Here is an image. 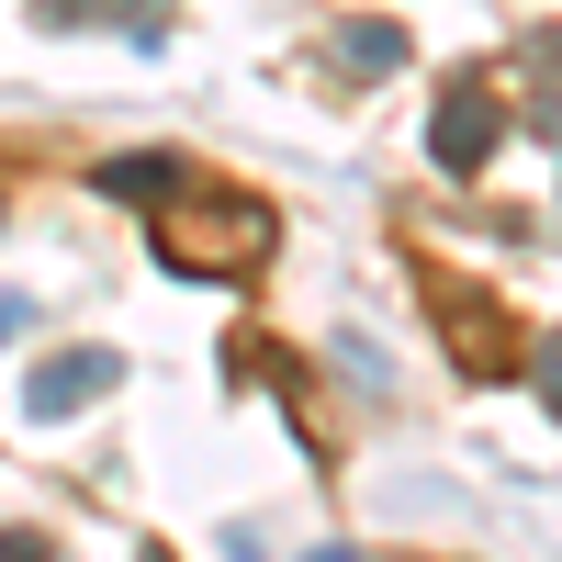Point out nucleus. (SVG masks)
Segmentation results:
<instances>
[{"mask_svg":"<svg viewBox=\"0 0 562 562\" xmlns=\"http://www.w3.org/2000/svg\"><path fill=\"white\" fill-rule=\"evenodd\" d=\"M0 562H45V529H0Z\"/></svg>","mask_w":562,"mask_h":562,"instance_id":"nucleus-10","label":"nucleus"},{"mask_svg":"<svg viewBox=\"0 0 562 562\" xmlns=\"http://www.w3.org/2000/svg\"><path fill=\"white\" fill-rule=\"evenodd\" d=\"M529 383H540V405L562 416V338H540V349H529Z\"/></svg>","mask_w":562,"mask_h":562,"instance_id":"nucleus-8","label":"nucleus"},{"mask_svg":"<svg viewBox=\"0 0 562 562\" xmlns=\"http://www.w3.org/2000/svg\"><path fill=\"white\" fill-rule=\"evenodd\" d=\"M102 203H180V158H102Z\"/></svg>","mask_w":562,"mask_h":562,"instance_id":"nucleus-5","label":"nucleus"},{"mask_svg":"<svg viewBox=\"0 0 562 562\" xmlns=\"http://www.w3.org/2000/svg\"><path fill=\"white\" fill-rule=\"evenodd\" d=\"M304 562H360V551H349V540H326V551H304Z\"/></svg>","mask_w":562,"mask_h":562,"instance_id":"nucleus-11","label":"nucleus"},{"mask_svg":"<svg viewBox=\"0 0 562 562\" xmlns=\"http://www.w3.org/2000/svg\"><path fill=\"white\" fill-rule=\"evenodd\" d=\"M394 57H405V34H394V23H338V68H360V79H383Z\"/></svg>","mask_w":562,"mask_h":562,"instance_id":"nucleus-6","label":"nucleus"},{"mask_svg":"<svg viewBox=\"0 0 562 562\" xmlns=\"http://www.w3.org/2000/svg\"><path fill=\"white\" fill-rule=\"evenodd\" d=\"M495 124H506V113H495V90H484V68H461V79L439 90V124H428V158H439L450 180H473V169L495 158Z\"/></svg>","mask_w":562,"mask_h":562,"instance_id":"nucleus-3","label":"nucleus"},{"mask_svg":"<svg viewBox=\"0 0 562 562\" xmlns=\"http://www.w3.org/2000/svg\"><path fill=\"white\" fill-rule=\"evenodd\" d=\"M102 394H124V349H57V360H34L23 416H34V428H57V416H90Z\"/></svg>","mask_w":562,"mask_h":562,"instance_id":"nucleus-2","label":"nucleus"},{"mask_svg":"<svg viewBox=\"0 0 562 562\" xmlns=\"http://www.w3.org/2000/svg\"><path fill=\"white\" fill-rule=\"evenodd\" d=\"M135 12H158V0H34L45 34H68V23H135Z\"/></svg>","mask_w":562,"mask_h":562,"instance_id":"nucleus-7","label":"nucleus"},{"mask_svg":"<svg viewBox=\"0 0 562 562\" xmlns=\"http://www.w3.org/2000/svg\"><path fill=\"white\" fill-rule=\"evenodd\" d=\"M439 338H450V360H461V383H495V371L518 360V326H506L473 281H439Z\"/></svg>","mask_w":562,"mask_h":562,"instance_id":"nucleus-4","label":"nucleus"},{"mask_svg":"<svg viewBox=\"0 0 562 562\" xmlns=\"http://www.w3.org/2000/svg\"><path fill=\"white\" fill-rule=\"evenodd\" d=\"M147 237H158V270H180V281H225V270H259L270 259V214L248 203V192H180L169 214H147Z\"/></svg>","mask_w":562,"mask_h":562,"instance_id":"nucleus-1","label":"nucleus"},{"mask_svg":"<svg viewBox=\"0 0 562 562\" xmlns=\"http://www.w3.org/2000/svg\"><path fill=\"white\" fill-rule=\"evenodd\" d=\"M23 326H34V293H0V349H12Z\"/></svg>","mask_w":562,"mask_h":562,"instance_id":"nucleus-9","label":"nucleus"}]
</instances>
